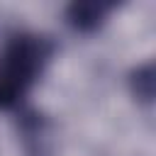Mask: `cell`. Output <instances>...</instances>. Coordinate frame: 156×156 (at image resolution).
<instances>
[{"instance_id": "obj_1", "label": "cell", "mask_w": 156, "mask_h": 156, "mask_svg": "<svg viewBox=\"0 0 156 156\" xmlns=\"http://www.w3.org/2000/svg\"><path fill=\"white\" fill-rule=\"evenodd\" d=\"M54 54V44L41 34H15L0 51V107L22 100Z\"/></svg>"}, {"instance_id": "obj_2", "label": "cell", "mask_w": 156, "mask_h": 156, "mask_svg": "<svg viewBox=\"0 0 156 156\" xmlns=\"http://www.w3.org/2000/svg\"><path fill=\"white\" fill-rule=\"evenodd\" d=\"M112 10V5L107 2H73L66 10V17L71 22V27L80 29V32H93L102 24V20L107 17V12Z\"/></svg>"}, {"instance_id": "obj_3", "label": "cell", "mask_w": 156, "mask_h": 156, "mask_svg": "<svg viewBox=\"0 0 156 156\" xmlns=\"http://www.w3.org/2000/svg\"><path fill=\"white\" fill-rule=\"evenodd\" d=\"M129 85H132V93H134L141 102H151V98H154V63L136 66V68L132 71Z\"/></svg>"}]
</instances>
